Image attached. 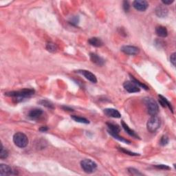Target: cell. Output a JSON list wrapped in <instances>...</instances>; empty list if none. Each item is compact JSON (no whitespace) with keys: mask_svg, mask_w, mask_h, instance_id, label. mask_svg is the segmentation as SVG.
Returning a JSON list of instances; mask_svg holds the SVG:
<instances>
[{"mask_svg":"<svg viewBox=\"0 0 176 176\" xmlns=\"http://www.w3.org/2000/svg\"><path fill=\"white\" fill-rule=\"evenodd\" d=\"M130 75V76H131V81H133L134 83H135L138 85V87H142L143 89H144L145 90H149V87L147 86L146 85H144L143 83H141L140 81H139L138 80H137L136 79L134 78V77L133 76H131V74H129Z\"/></svg>","mask_w":176,"mask_h":176,"instance_id":"22","label":"cell"},{"mask_svg":"<svg viewBox=\"0 0 176 176\" xmlns=\"http://www.w3.org/2000/svg\"><path fill=\"white\" fill-rule=\"evenodd\" d=\"M169 137L164 135V136H162V138H160V145H162V146H165L169 143Z\"/></svg>","mask_w":176,"mask_h":176,"instance_id":"26","label":"cell"},{"mask_svg":"<svg viewBox=\"0 0 176 176\" xmlns=\"http://www.w3.org/2000/svg\"><path fill=\"white\" fill-rule=\"evenodd\" d=\"M88 42H89V43L91 46H94V47H96V48L101 47L102 46H103V41L98 37L90 38V39L88 40Z\"/></svg>","mask_w":176,"mask_h":176,"instance_id":"17","label":"cell"},{"mask_svg":"<svg viewBox=\"0 0 176 176\" xmlns=\"http://www.w3.org/2000/svg\"><path fill=\"white\" fill-rule=\"evenodd\" d=\"M35 94V90L32 89H24L19 91H13L5 93L7 96L15 98L17 101L22 100L25 98H29Z\"/></svg>","mask_w":176,"mask_h":176,"instance_id":"1","label":"cell"},{"mask_svg":"<svg viewBox=\"0 0 176 176\" xmlns=\"http://www.w3.org/2000/svg\"><path fill=\"white\" fill-rule=\"evenodd\" d=\"M90 60L92 61L93 63L97 65L98 66H103L105 64V60L101 56H100L98 54L95 53H90Z\"/></svg>","mask_w":176,"mask_h":176,"instance_id":"11","label":"cell"},{"mask_svg":"<svg viewBox=\"0 0 176 176\" xmlns=\"http://www.w3.org/2000/svg\"><path fill=\"white\" fill-rule=\"evenodd\" d=\"M156 33L158 37L162 38L167 37L168 35L167 29L164 26H162V25H158V26L156 27Z\"/></svg>","mask_w":176,"mask_h":176,"instance_id":"15","label":"cell"},{"mask_svg":"<svg viewBox=\"0 0 176 176\" xmlns=\"http://www.w3.org/2000/svg\"><path fill=\"white\" fill-rule=\"evenodd\" d=\"M43 114V111L41 110V109H33V110H31L29 113H28V116L31 119H33V120H36V119H38L40 116Z\"/></svg>","mask_w":176,"mask_h":176,"instance_id":"13","label":"cell"},{"mask_svg":"<svg viewBox=\"0 0 176 176\" xmlns=\"http://www.w3.org/2000/svg\"><path fill=\"white\" fill-rule=\"evenodd\" d=\"M81 167L84 172L87 173H94L97 169L96 163L90 159L83 160L81 162Z\"/></svg>","mask_w":176,"mask_h":176,"instance_id":"4","label":"cell"},{"mask_svg":"<svg viewBox=\"0 0 176 176\" xmlns=\"http://www.w3.org/2000/svg\"><path fill=\"white\" fill-rule=\"evenodd\" d=\"M174 2V0H162V2L164 5H170L173 2Z\"/></svg>","mask_w":176,"mask_h":176,"instance_id":"33","label":"cell"},{"mask_svg":"<svg viewBox=\"0 0 176 176\" xmlns=\"http://www.w3.org/2000/svg\"><path fill=\"white\" fill-rule=\"evenodd\" d=\"M13 142L15 145L19 148H25L28 144V138L22 132H17L13 136Z\"/></svg>","mask_w":176,"mask_h":176,"instance_id":"3","label":"cell"},{"mask_svg":"<svg viewBox=\"0 0 176 176\" xmlns=\"http://www.w3.org/2000/svg\"><path fill=\"white\" fill-rule=\"evenodd\" d=\"M155 167L157 168V169H165V170L170 169L169 167H168L167 165H164V164H158V165H156Z\"/></svg>","mask_w":176,"mask_h":176,"instance_id":"31","label":"cell"},{"mask_svg":"<svg viewBox=\"0 0 176 176\" xmlns=\"http://www.w3.org/2000/svg\"><path fill=\"white\" fill-rule=\"evenodd\" d=\"M40 105L44 106V107H46L48 108H50V109H54V105L51 102L49 101L48 100H41L39 102Z\"/></svg>","mask_w":176,"mask_h":176,"instance_id":"24","label":"cell"},{"mask_svg":"<svg viewBox=\"0 0 176 176\" xmlns=\"http://www.w3.org/2000/svg\"><path fill=\"white\" fill-rule=\"evenodd\" d=\"M128 171L130 174L133 175H142V173L138 171V170H137L134 168H128Z\"/></svg>","mask_w":176,"mask_h":176,"instance_id":"27","label":"cell"},{"mask_svg":"<svg viewBox=\"0 0 176 176\" xmlns=\"http://www.w3.org/2000/svg\"><path fill=\"white\" fill-rule=\"evenodd\" d=\"M8 156V151L7 150L4 148L2 144L1 151H0V158L6 159Z\"/></svg>","mask_w":176,"mask_h":176,"instance_id":"25","label":"cell"},{"mask_svg":"<svg viewBox=\"0 0 176 176\" xmlns=\"http://www.w3.org/2000/svg\"><path fill=\"white\" fill-rule=\"evenodd\" d=\"M158 97H159V102L160 103V105H161L163 107H169L170 111H171V112H173L172 105L169 101H168L167 98H164V96H162V95H159Z\"/></svg>","mask_w":176,"mask_h":176,"instance_id":"18","label":"cell"},{"mask_svg":"<svg viewBox=\"0 0 176 176\" xmlns=\"http://www.w3.org/2000/svg\"><path fill=\"white\" fill-rule=\"evenodd\" d=\"M119 150L121 152L124 153V154H128L129 156H139L138 154H136V153H134V152H131L130 151H128V150H126L125 149H123V148H119Z\"/></svg>","mask_w":176,"mask_h":176,"instance_id":"28","label":"cell"},{"mask_svg":"<svg viewBox=\"0 0 176 176\" xmlns=\"http://www.w3.org/2000/svg\"><path fill=\"white\" fill-rule=\"evenodd\" d=\"M120 50L124 53L129 55H136L139 52V48L132 46H124L120 48Z\"/></svg>","mask_w":176,"mask_h":176,"instance_id":"8","label":"cell"},{"mask_svg":"<svg viewBox=\"0 0 176 176\" xmlns=\"http://www.w3.org/2000/svg\"><path fill=\"white\" fill-rule=\"evenodd\" d=\"M109 134H110L112 136H113L115 139L118 140H119V141L124 142V143H126V144H130L131 143L130 141L128 140H127V139H125L124 138H123V137L120 136L118 135V134H116V133H109Z\"/></svg>","mask_w":176,"mask_h":176,"instance_id":"21","label":"cell"},{"mask_svg":"<svg viewBox=\"0 0 176 176\" xmlns=\"http://www.w3.org/2000/svg\"><path fill=\"white\" fill-rule=\"evenodd\" d=\"M46 49L50 52H54L57 50V46L56 45L55 43H54L52 42H48L46 45Z\"/></svg>","mask_w":176,"mask_h":176,"instance_id":"23","label":"cell"},{"mask_svg":"<svg viewBox=\"0 0 176 176\" xmlns=\"http://www.w3.org/2000/svg\"><path fill=\"white\" fill-rule=\"evenodd\" d=\"M123 9L125 10V12H129V9H130V5H129V2L127 1H124L123 4Z\"/></svg>","mask_w":176,"mask_h":176,"instance_id":"29","label":"cell"},{"mask_svg":"<svg viewBox=\"0 0 176 176\" xmlns=\"http://www.w3.org/2000/svg\"><path fill=\"white\" fill-rule=\"evenodd\" d=\"M133 6L136 10L138 11H145L149 7V4L144 0H136L133 2Z\"/></svg>","mask_w":176,"mask_h":176,"instance_id":"7","label":"cell"},{"mask_svg":"<svg viewBox=\"0 0 176 176\" xmlns=\"http://www.w3.org/2000/svg\"><path fill=\"white\" fill-rule=\"evenodd\" d=\"M17 174L15 171L12 170V169L10 166L7 164H2L0 165V175H11Z\"/></svg>","mask_w":176,"mask_h":176,"instance_id":"10","label":"cell"},{"mask_svg":"<svg viewBox=\"0 0 176 176\" xmlns=\"http://www.w3.org/2000/svg\"><path fill=\"white\" fill-rule=\"evenodd\" d=\"M48 130V128L46 126H43L41 127L39 129V131L41 132H46Z\"/></svg>","mask_w":176,"mask_h":176,"instance_id":"34","label":"cell"},{"mask_svg":"<svg viewBox=\"0 0 176 176\" xmlns=\"http://www.w3.org/2000/svg\"><path fill=\"white\" fill-rule=\"evenodd\" d=\"M77 72L82 74L83 76H84L85 77V79H87L88 81L92 82V83H97L96 77L95 75L92 73L91 72L88 70H85V69H81V70L77 71Z\"/></svg>","mask_w":176,"mask_h":176,"instance_id":"9","label":"cell"},{"mask_svg":"<svg viewBox=\"0 0 176 176\" xmlns=\"http://www.w3.org/2000/svg\"><path fill=\"white\" fill-rule=\"evenodd\" d=\"M168 12H169V11H168L167 8L162 6H159L156 9V14L158 17H166L168 15Z\"/></svg>","mask_w":176,"mask_h":176,"instance_id":"14","label":"cell"},{"mask_svg":"<svg viewBox=\"0 0 176 176\" xmlns=\"http://www.w3.org/2000/svg\"><path fill=\"white\" fill-rule=\"evenodd\" d=\"M107 127H108V132L109 133H116L119 134L120 129L118 125H115L113 123H107Z\"/></svg>","mask_w":176,"mask_h":176,"instance_id":"19","label":"cell"},{"mask_svg":"<svg viewBox=\"0 0 176 176\" xmlns=\"http://www.w3.org/2000/svg\"><path fill=\"white\" fill-rule=\"evenodd\" d=\"M143 101L144 104H145L149 114L151 116H156L159 112V107L157 103L151 98H144Z\"/></svg>","mask_w":176,"mask_h":176,"instance_id":"2","label":"cell"},{"mask_svg":"<svg viewBox=\"0 0 176 176\" xmlns=\"http://www.w3.org/2000/svg\"><path fill=\"white\" fill-rule=\"evenodd\" d=\"M123 87L129 93H137L140 91V87L131 81H125L123 83Z\"/></svg>","mask_w":176,"mask_h":176,"instance_id":"6","label":"cell"},{"mask_svg":"<svg viewBox=\"0 0 176 176\" xmlns=\"http://www.w3.org/2000/svg\"><path fill=\"white\" fill-rule=\"evenodd\" d=\"M170 61H171V63L173 64V66H175V53H173L171 55V57H170Z\"/></svg>","mask_w":176,"mask_h":176,"instance_id":"32","label":"cell"},{"mask_svg":"<svg viewBox=\"0 0 176 176\" xmlns=\"http://www.w3.org/2000/svg\"><path fill=\"white\" fill-rule=\"evenodd\" d=\"M121 125H122L123 128L125 129V131L127 133L129 136H131L133 137V138H138L140 139V137L137 135V134L136 133L135 131L134 130H132L131 129H130L129 127V126L127 125V124L124 122L123 120L121 121Z\"/></svg>","mask_w":176,"mask_h":176,"instance_id":"16","label":"cell"},{"mask_svg":"<svg viewBox=\"0 0 176 176\" xmlns=\"http://www.w3.org/2000/svg\"><path fill=\"white\" fill-rule=\"evenodd\" d=\"M79 22V17L76 16V17H74L72 18L70 22H69V23H70V24L72 25H77V24H78Z\"/></svg>","mask_w":176,"mask_h":176,"instance_id":"30","label":"cell"},{"mask_svg":"<svg viewBox=\"0 0 176 176\" xmlns=\"http://www.w3.org/2000/svg\"><path fill=\"white\" fill-rule=\"evenodd\" d=\"M104 113L106 116L109 117H112L114 118H119L121 117V114L118 110L112 108H107L104 110Z\"/></svg>","mask_w":176,"mask_h":176,"instance_id":"12","label":"cell"},{"mask_svg":"<svg viewBox=\"0 0 176 176\" xmlns=\"http://www.w3.org/2000/svg\"><path fill=\"white\" fill-rule=\"evenodd\" d=\"M62 108H63V110H66V111H70V112H71V111H72V112L73 111V110H72V108L68 107H66V106H63V107H62Z\"/></svg>","mask_w":176,"mask_h":176,"instance_id":"35","label":"cell"},{"mask_svg":"<svg viewBox=\"0 0 176 176\" xmlns=\"http://www.w3.org/2000/svg\"><path fill=\"white\" fill-rule=\"evenodd\" d=\"M71 118L73 119L74 121H76L77 123H83V124H89L90 121L87 120V119L83 118V117H80V116H72Z\"/></svg>","mask_w":176,"mask_h":176,"instance_id":"20","label":"cell"},{"mask_svg":"<svg viewBox=\"0 0 176 176\" xmlns=\"http://www.w3.org/2000/svg\"><path fill=\"white\" fill-rule=\"evenodd\" d=\"M160 120L157 116H153L149 120L147 121V130L151 133L156 132L160 128Z\"/></svg>","mask_w":176,"mask_h":176,"instance_id":"5","label":"cell"}]
</instances>
